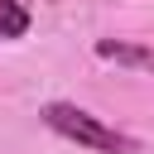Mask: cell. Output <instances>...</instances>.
<instances>
[{"instance_id":"1","label":"cell","mask_w":154,"mask_h":154,"mask_svg":"<svg viewBox=\"0 0 154 154\" xmlns=\"http://www.w3.org/2000/svg\"><path fill=\"white\" fill-rule=\"evenodd\" d=\"M38 120H43L53 135H63V140H72V144H82V149H96V154H140V140H135V135L106 125L101 116L72 106V101H48V106L38 111Z\"/></svg>"},{"instance_id":"2","label":"cell","mask_w":154,"mask_h":154,"mask_svg":"<svg viewBox=\"0 0 154 154\" xmlns=\"http://www.w3.org/2000/svg\"><path fill=\"white\" fill-rule=\"evenodd\" d=\"M96 58L120 63V67H154V48H144V43H125V38H96Z\"/></svg>"},{"instance_id":"3","label":"cell","mask_w":154,"mask_h":154,"mask_svg":"<svg viewBox=\"0 0 154 154\" xmlns=\"http://www.w3.org/2000/svg\"><path fill=\"white\" fill-rule=\"evenodd\" d=\"M29 34V10L19 0H0V43L5 38H24Z\"/></svg>"}]
</instances>
